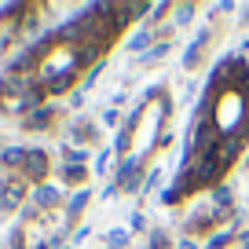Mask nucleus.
I'll use <instances>...</instances> for the list:
<instances>
[{
  "mask_svg": "<svg viewBox=\"0 0 249 249\" xmlns=\"http://www.w3.org/2000/svg\"><path fill=\"white\" fill-rule=\"evenodd\" d=\"M242 143H246V128H234V132L220 136V143H216V161H220V169L234 165V158L242 154Z\"/></svg>",
  "mask_w": 249,
  "mask_h": 249,
  "instance_id": "1",
  "label": "nucleus"
},
{
  "mask_svg": "<svg viewBox=\"0 0 249 249\" xmlns=\"http://www.w3.org/2000/svg\"><path fill=\"white\" fill-rule=\"evenodd\" d=\"M48 169H52V165H48V154L44 150H30V154H26V161H22V179L26 183H44V176H48Z\"/></svg>",
  "mask_w": 249,
  "mask_h": 249,
  "instance_id": "2",
  "label": "nucleus"
},
{
  "mask_svg": "<svg viewBox=\"0 0 249 249\" xmlns=\"http://www.w3.org/2000/svg\"><path fill=\"white\" fill-rule=\"evenodd\" d=\"M22 198H26V179H22V176H15V179H8V187H4L0 209H4V213H15L18 205H22Z\"/></svg>",
  "mask_w": 249,
  "mask_h": 249,
  "instance_id": "3",
  "label": "nucleus"
},
{
  "mask_svg": "<svg viewBox=\"0 0 249 249\" xmlns=\"http://www.w3.org/2000/svg\"><path fill=\"white\" fill-rule=\"evenodd\" d=\"M30 198H33V205H37V209L44 213V209H55V205L62 202V191H59L55 183H37Z\"/></svg>",
  "mask_w": 249,
  "mask_h": 249,
  "instance_id": "4",
  "label": "nucleus"
},
{
  "mask_svg": "<svg viewBox=\"0 0 249 249\" xmlns=\"http://www.w3.org/2000/svg\"><path fill=\"white\" fill-rule=\"evenodd\" d=\"M124 48H128V52H132L136 59H140V55H147L150 48H154V30H150V26H140V30H136L132 37L124 40Z\"/></svg>",
  "mask_w": 249,
  "mask_h": 249,
  "instance_id": "5",
  "label": "nucleus"
},
{
  "mask_svg": "<svg viewBox=\"0 0 249 249\" xmlns=\"http://www.w3.org/2000/svg\"><path fill=\"white\" fill-rule=\"evenodd\" d=\"M73 73H77V70L52 73V77H44L40 85H44V92H48V95H62V92H70V88H73Z\"/></svg>",
  "mask_w": 249,
  "mask_h": 249,
  "instance_id": "6",
  "label": "nucleus"
},
{
  "mask_svg": "<svg viewBox=\"0 0 249 249\" xmlns=\"http://www.w3.org/2000/svg\"><path fill=\"white\" fill-rule=\"evenodd\" d=\"M52 117H55L52 107H40V110H33V114H26L22 124H26V128H48V124H52Z\"/></svg>",
  "mask_w": 249,
  "mask_h": 249,
  "instance_id": "7",
  "label": "nucleus"
},
{
  "mask_svg": "<svg viewBox=\"0 0 249 249\" xmlns=\"http://www.w3.org/2000/svg\"><path fill=\"white\" fill-rule=\"evenodd\" d=\"M231 202H234V191H231L227 183H220L216 191H213V209H216L220 216H224V213L231 209Z\"/></svg>",
  "mask_w": 249,
  "mask_h": 249,
  "instance_id": "8",
  "label": "nucleus"
},
{
  "mask_svg": "<svg viewBox=\"0 0 249 249\" xmlns=\"http://www.w3.org/2000/svg\"><path fill=\"white\" fill-rule=\"evenodd\" d=\"M88 198H92V195H88L85 187H81V191H73V198H70V202H66V220L81 216V213H85V205H88Z\"/></svg>",
  "mask_w": 249,
  "mask_h": 249,
  "instance_id": "9",
  "label": "nucleus"
},
{
  "mask_svg": "<svg viewBox=\"0 0 249 249\" xmlns=\"http://www.w3.org/2000/svg\"><path fill=\"white\" fill-rule=\"evenodd\" d=\"M231 242H234V227H227V231H213L205 246H209V249H227Z\"/></svg>",
  "mask_w": 249,
  "mask_h": 249,
  "instance_id": "10",
  "label": "nucleus"
},
{
  "mask_svg": "<svg viewBox=\"0 0 249 249\" xmlns=\"http://www.w3.org/2000/svg\"><path fill=\"white\" fill-rule=\"evenodd\" d=\"M169 48H172V44H154L147 55H140L136 62H143V66H150V62H161V59H169Z\"/></svg>",
  "mask_w": 249,
  "mask_h": 249,
  "instance_id": "11",
  "label": "nucleus"
},
{
  "mask_svg": "<svg viewBox=\"0 0 249 249\" xmlns=\"http://www.w3.org/2000/svg\"><path fill=\"white\" fill-rule=\"evenodd\" d=\"M62 150H66V165H85L88 161V150L85 147H70V143H62Z\"/></svg>",
  "mask_w": 249,
  "mask_h": 249,
  "instance_id": "12",
  "label": "nucleus"
},
{
  "mask_svg": "<svg viewBox=\"0 0 249 249\" xmlns=\"http://www.w3.org/2000/svg\"><path fill=\"white\" fill-rule=\"evenodd\" d=\"M88 169H81V165H62V179L66 183H85Z\"/></svg>",
  "mask_w": 249,
  "mask_h": 249,
  "instance_id": "13",
  "label": "nucleus"
},
{
  "mask_svg": "<svg viewBox=\"0 0 249 249\" xmlns=\"http://www.w3.org/2000/svg\"><path fill=\"white\" fill-rule=\"evenodd\" d=\"M158 183H161V165H154V169H150L147 176H143V191H140V195H150V191H154Z\"/></svg>",
  "mask_w": 249,
  "mask_h": 249,
  "instance_id": "14",
  "label": "nucleus"
},
{
  "mask_svg": "<svg viewBox=\"0 0 249 249\" xmlns=\"http://www.w3.org/2000/svg\"><path fill=\"white\" fill-rule=\"evenodd\" d=\"M110 158H114V147H107V150H99V158H95V176H107V169H110Z\"/></svg>",
  "mask_w": 249,
  "mask_h": 249,
  "instance_id": "15",
  "label": "nucleus"
},
{
  "mask_svg": "<svg viewBox=\"0 0 249 249\" xmlns=\"http://www.w3.org/2000/svg\"><path fill=\"white\" fill-rule=\"evenodd\" d=\"M198 62H202V48H198V44H191V48L183 52V66H187V70H195Z\"/></svg>",
  "mask_w": 249,
  "mask_h": 249,
  "instance_id": "16",
  "label": "nucleus"
},
{
  "mask_svg": "<svg viewBox=\"0 0 249 249\" xmlns=\"http://www.w3.org/2000/svg\"><path fill=\"white\" fill-rule=\"evenodd\" d=\"M172 11H176V22H179V26H187L191 18H195V4H176Z\"/></svg>",
  "mask_w": 249,
  "mask_h": 249,
  "instance_id": "17",
  "label": "nucleus"
},
{
  "mask_svg": "<svg viewBox=\"0 0 249 249\" xmlns=\"http://www.w3.org/2000/svg\"><path fill=\"white\" fill-rule=\"evenodd\" d=\"M128 234H132V231H124V227H117V231H110V234H107V246H114V249H121V246H124V242H128Z\"/></svg>",
  "mask_w": 249,
  "mask_h": 249,
  "instance_id": "18",
  "label": "nucleus"
},
{
  "mask_svg": "<svg viewBox=\"0 0 249 249\" xmlns=\"http://www.w3.org/2000/svg\"><path fill=\"white\" fill-rule=\"evenodd\" d=\"M147 249H169V234H165V231H150Z\"/></svg>",
  "mask_w": 249,
  "mask_h": 249,
  "instance_id": "19",
  "label": "nucleus"
},
{
  "mask_svg": "<svg viewBox=\"0 0 249 249\" xmlns=\"http://www.w3.org/2000/svg\"><path fill=\"white\" fill-rule=\"evenodd\" d=\"M128 143H132V132H124V128H121V132L114 136V150H117V154H124V150H128Z\"/></svg>",
  "mask_w": 249,
  "mask_h": 249,
  "instance_id": "20",
  "label": "nucleus"
},
{
  "mask_svg": "<svg viewBox=\"0 0 249 249\" xmlns=\"http://www.w3.org/2000/svg\"><path fill=\"white\" fill-rule=\"evenodd\" d=\"M8 246H11V249H22V227H18V224L11 227V234H8Z\"/></svg>",
  "mask_w": 249,
  "mask_h": 249,
  "instance_id": "21",
  "label": "nucleus"
},
{
  "mask_svg": "<svg viewBox=\"0 0 249 249\" xmlns=\"http://www.w3.org/2000/svg\"><path fill=\"white\" fill-rule=\"evenodd\" d=\"M128 8H132V18L140 22L143 15H150V8H154V4H128Z\"/></svg>",
  "mask_w": 249,
  "mask_h": 249,
  "instance_id": "22",
  "label": "nucleus"
},
{
  "mask_svg": "<svg viewBox=\"0 0 249 249\" xmlns=\"http://www.w3.org/2000/svg\"><path fill=\"white\" fill-rule=\"evenodd\" d=\"M143 227H147L143 213H132V216H128V231H143Z\"/></svg>",
  "mask_w": 249,
  "mask_h": 249,
  "instance_id": "23",
  "label": "nucleus"
},
{
  "mask_svg": "<svg viewBox=\"0 0 249 249\" xmlns=\"http://www.w3.org/2000/svg\"><path fill=\"white\" fill-rule=\"evenodd\" d=\"M121 121H124V117L117 114V110H107V114H103V124H121Z\"/></svg>",
  "mask_w": 249,
  "mask_h": 249,
  "instance_id": "24",
  "label": "nucleus"
},
{
  "mask_svg": "<svg viewBox=\"0 0 249 249\" xmlns=\"http://www.w3.org/2000/svg\"><path fill=\"white\" fill-rule=\"evenodd\" d=\"M165 11H172V4H154V8H150V18H161Z\"/></svg>",
  "mask_w": 249,
  "mask_h": 249,
  "instance_id": "25",
  "label": "nucleus"
},
{
  "mask_svg": "<svg viewBox=\"0 0 249 249\" xmlns=\"http://www.w3.org/2000/svg\"><path fill=\"white\" fill-rule=\"evenodd\" d=\"M81 103H85V88H77V92H73V95H70V107H73V110H77V107H81Z\"/></svg>",
  "mask_w": 249,
  "mask_h": 249,
  "instance_id": "26",
  "label": "nucleus"
},
{
  "mask_svg": "<svg viewBox=\"0 0 249 249\" xmlns=\"http://www.w3.org/2000/svg\"><path fill=\"white\" fill-rule=\"evenodd\" d=\"M37 213H40L37 205H26V209H22V220H33V216H37Z\"/></svg>",
  "mask_w": 249,
  "mask_h": 249,
  "instance_id": "27",
  "label": "nucleus"
},
{
  "mask_svg": "<svg viewBox=\"0 0 249 249\" xmlns=\"http://www.w3.org/2000/svg\"><path fill=\"white\" fill-rule=\"evenodd\" d=\"M176 249H198V242L195 238H183V242H176Z\"/></svg>",
  "mask_w": 249,
  "mask_h": 249,
  "instance_id": "28",
  "label": "nucleus"
},
{
  "mask_svg": "<svg viewBox=\"0 0 249 249\" xmlns=\"http://www.w3.org/2000/svg\"><path fill=\"white\" fill-rule=\"evenodd\" d=\"M8 179H11V172L0 169V198H4V187H8Z\"/></svg>",
  "mask_w": 249,
  "mask_h": 249,
  "instance_id": "29",
  "label": "nucleus"
},
{
  "mask_svg": "<svg viewBox=\"0 0 249 249\" xmlns=\"http://www.w3.org/2000/svg\"><path fill=\"white\" fill-rule=\"evenodd\" d=\"M238 246H242V249H249V231H242V234H238Z\"/></svg>",
  "mask_w": 249,
  "mask_h": 249,
  "instance_id": "30",
  "label": "nucleus"
},
{
  "mask_svg": "<svg viewBox=\"0 0 249 249\" xmlns=\"http://www.w3.org/2000/svg\"><path fill=\"white\" fill-rule=\"evenodd\" d=\"M242 18H246V22H249V4H246V8H242Z\"/></svg>",
  "mask_w": 249,
  "mask_h": 249,
  "instance_id": "31",
  "label": "nucleus"
},
{
  "mask_svg": "<svg viewBox=\"0 0 249 249\" xmlns=\"http://www.w3.org/2000/svg\"><path fill=\"white\" fill-rule=\"evenodd\" d=\"M246 52H249V40H246Z\"/></svg>",
  "mask_w": 249,
  "mask_h": 249,
  "instance_id": "32",
  "label": "nucleus"
},
{
  "mask_svg": "<svg viewBox=\"0 0 249 249\" xmlns=\"http://www.w3.org/2000/svg\"><path fill=\"white\" fill-rule=\"evenodd\" d=\"M107 249H114V246H107Z\"/></svg>",
  "mask_w": 249,
  "mask_h": 249,
  "instance_id": "33",
  "label": "nucleus"
}]
</instances>
